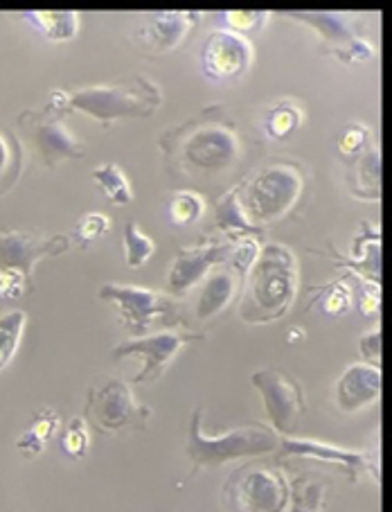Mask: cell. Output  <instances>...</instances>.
<instances>
[{
  "instance_id": "6da1fadb",
  "label": "cell",
  "mask_w": 392,
  "mask_h": 512,
  "mask_svg": "<svg viewBox=\"0 0 392 512\" xmlns=\"http://www.w3.org/2000/svg\"><path fill=\"white\" fill-rule=\"evenodd\" d=\"M298 291V260L284 244H264L246 273V294L239 319L246 323H271L282 319Z\"/></svg>"
},
{
  "instance_id": "7a4b0ae2",
  "label": "cell",
  "mask_w": 392,
  "mask_h": 512,
  "mask_svg": "<svg viewBox=\"0 0 392 512\" xmlns=\"http://www.w3.org/2000/svg\"><path fill=\"white\" fill-rule=\"evenodd\" d=\"M163 138L165 154L185 172H224L242 156V140L228 120H192Z\"/></svg>"
},
{
  "instance_id": "3957f363",
  "label": "cell",
  "mask_w": 392,
  "mask_h": 512,
  "mask_svg": "<svg viewBox=\"0 0 392 512\" xmlns=\"http://www.w3.org/2000/svg\"><path fill=\"white\" fill-rule=\"evenodd\" d=\"M163 104V93L154 79L129 75L113 84H93L68 91V109L82 111L102 125L124 118H149Z\"/></svg>"
},
{
  "instance_id": "277c9868",
  "label": "cell",
  "mask_w": 392,
  "mask_h": 512,
  "mask_svg": "<svg viewBox=\"0 0 392 512\" xmlns=\"http://www.w3.org/2000/svg\"><path fill=\"white\" fill-rule=\"evenodd\" d=\"M280 436L262 422H248L244 427L230 429L221 436H208L203 431V409L196 406L187 434V458L192 461V476L210 467L226 465L244 456L275 454Z\"/></svg>"
},
{
  "instance_id": "5b68a950",
  "label": "cell",
  "mask_w": 392,
  "mask_h": 512,
  "mask_svg": "<svg viewBox=\"0 0 392 512\" xmlns=\"http://www.w3.org/2000/svg\"><path fill=\"white\" fill-rule=\"evenodd\" d=\"M302 188H305V172L291 161L269 163L237 185V199L244 215L253 226L278 222L296 206Z\"/></svg>"
},
{
  "instance_id": "8992f818",
  "label": "cell",
  "mask_w": 392,
  "mask_h": 512,
  "mask_svg": "<svg viewBox=\"0 0 392 512\" xmlns=\"http://www.w3.org/2000/svg\"><path fill=\"white\" fill-rule=\"evenodd\" d=\"M151 409L138 402L131 386L120 377H106L88 388L84 420L97 434L113 436L122 431H147Z\"/></svg>"
},
{
  "instance_id": "52a82bcc",
  "label": "cell",
  "mask_w": 392,
  "mask_h": 512,
  "mask_svg": "<svg viewBox=\"0 0 392 512\" xmlns=\"http://www.w3.org/2000/svg\"><path fill=\"white\" fill-rule=\"evenodd\" d=\"M226 512H284L289 479L280 467L248 463L228 476L221 490Z\"/></svg>"
},
{
  "instance_id": "ba28073f",
  "label": "cell",
  "mask_w": 392,
  "mask_h": 512,
  "mask_svg": "<svg viewBox=\"0 0 392 512\" xmlns=\"http://www.w3.org/2000/svg\"><path fill=\"white\" fill-rule=\"evenodd\" d=\"M97 296L104 303H113L120 310L122 325L133 337H145L147 330L158 319L165 325H178V307L169 296L160 294L156 289L136 287V285H118V282H106L100 287Z\"/></svg>"
},
{
  "instance_id": "9c48e42d",
  "label": "cell",
  "mask_w": 392,
  "mask_h": 512,
  "mask_svg": "<svg viewBox=\"0 0 392 512\" xmlns=\"http://www.w3.org/2000/svg\"><path fill=\"white\" fill-rule=\"evenodd\" d=\"M280 16L309 25L318 34L320 48L341 64H365L374 57V46L361 37L354 25V14L347 12H280Z\"/></svg>"
},
{
  "instance_id": "30bf717a",
  "label": "cell",
  "mask_w": 392,
  "mask_h": 512,
  "mask_svg": "<svg viewBox=\"0 0 392 512\" xmlns=\"http://www.w3.org/2000/svg\"><path fill=\"white\" fill-rule=\"evenodd\" d=\"M253 386L260 391L264 400V411L271 420V429L278 436H293L305 416L307 402L298 379L284 373V370L262 368L251 375Z\"/></svg>"
},
{
  "instance_id": "8fae6325",
  "label": "cell",
  "mask_w": 392,
  "mask_h": 512,
  "mask_svg": "<svg viewBox=\"0 0 392 512\" xmlns=\"http://www.w3.org/2000/svg\"><path fill=\"white\" fill-rule=\"evenodd\" d=\"M201 332L190 330H176V328H163L154 334H145V337L129 339L115 346L111 350L113 359H127V357H140L142 368L140 373L133 377V384H151L165 373V368L172 364V359L190 343L203 341Z\"/></svg>"
},
{
  "instance_id": "7c38bea8",
  "label": "cell",
  "mask_w": 392,
  "mask_h": 512,
  "mask_svg": "<svg viewBox=\"0 0 392 512\" xmlns=\"http://www.w3.org/2000/svg\"><path fill=\"white\" fill-rule=\"evenodd\" d=\"M275 461L284 458H314V461L338 465L347 474L350 483H359L361 474H372L374 483H379V454L363 452V449H347L341 445L323 443V440H309L296 436H280Z\"/></svg>"
},
{
  "instance_id": "4fadbf2b",
  "label": "cell",
  "mask_w": 392,
  "mask_h": 512,
  "mask_svg": "<svg viewBox=\"0 0 392 512\" xmlns=\"http://www.w3.org/2000/svg\"><path fill=\"white\" fill-rule=\"evenodd\" d=\"M19 125L30 136L46 167H55L70 158H86V143L66 127L64 118L50 116L46 111H23Z\"/></svg>"
},
{
  "instance_id": "5bb4252c",
  "label": "cell",
  "mask_w": 392,
  "mask_h": 512,
  "mask_svg": "<svg viewBox=\"0 0 392 512\" xmlns=\"http://www.w3.org/2000/svg\"><path fill=\"white\" fill-rule=\"evenodd\" d=\"M70 249V235H41L37 231L0 233V269L21 273L32 285L34 264L43 258H55ZM34 287V285H32Z\"/></svg>"
},
{
  "instance_id": "9a60e30c",
  "label": "cell",
  "mask_w": 392,
  "mask_h": 512,
  "mask_svg": "<svg viewBox=\"0 0 392 512\" xmlns=\"http://www.w3.org/2000/svg\"><path fill=\"white\" fill-rule=\"evenodd\" d=\"M253 64V46L242 34L226 28L212 30L201 50L203 73L215 82H235Z\"/></svg>"
},
{
  "instance_id": "2e32d148",
  "label": "cell",
  "mask_w": 392,
  "mask_h": 512,
  "mask_svg": "<svg viewBox=\"0 0 392 512\" xmlns=\"http://www.w3.org/2000/svg\"><path fill=\"white\" fill-rule=\"evenodd\" d=\"M230 253V240H208L206 244H194L178 249L172 262V269L167 273V289L169 294L181 296L199 285L201 278L226 262Z\"/></svg>"
},
{
  "instance_id": "e0dca14e",
  "label": "cell",
  "mask_w": 392,
  "mask_h": 512,
  "mask_svg": "<svg viewBox=\"0 0 392 512\" xmlns=\"http://www.w3.org/2000/svg\"><path fill=\"white\" fill-rule=\"evenodd\" d=\"M199 19L196 12H149L140 16L133 41L151 55H165L181 46Z\"/></svg>"
},
{
  "instance_id": "ac0fdd59",
  "label": "cell",
  "mask_w": 392,
  "mask_h": 512,
  "mask_svg": "<svg viewBox=\"0 0 392 512\" xmlns=\"http://www.w3.org/2000/svg\"><path fill=\"white\" fill-rule=\"evenodd\" d=\"M336 406L343 413H356L381 397V368L352 364L343 370L334 388Z\"/></svg>"
},
{
  "instance_id": "d6986e66",
  "label": "cell",
  "mask_w": 392,
  "mask_h": 512,
  "mask_svg": "<svg viewBox=\"0 0 392 512\" xmlns=\"http://www.w3.org/2000/svg\"><path fill=\"white\" fill-rule=\"evenodd\" d=\"M237 294V273L228 267H215L212 269L206 282L199 291V298H196L194 316L199 321H208L212 316H217L226 310L230 300Z\"/></svg>"
},
{
  "instance_id": "ffe728a7",
  "label": "cell",
  "mask_w": 392,
  "mask_h": 512,
  "mask_svg": "<svg viewBox=\"0 0 392 512\" xmlns=\"http://www.w3.org/2000/svg\"><path fill=\"white\" fill-rule=\"evenodd\" d=\"M336 267H347L354 276L363 282H377L379 285V269H381V235L377 226L363 224V233L354 242V251L350 258L338 255Z\"/></svg>"
},
{
  "instance_id": "44dd1931",
  "label": "cell",
  "mask_w": 392,
  "mask_h": 512,
  "mask_svg": "<svg viewBox=\"0 0 392 512\" xmlns=\"http://www.w3.org/2000/svg\"><path fill=\"white\" fill-rule=\"evenodd\" d=\"M59 429V413L55 409H41L39 413H34L30 427L23 431L19 440H16V449H19L25 458H37L39 454H43V449H46L52 438H55Z\"/></svg>"
},
{
  "instance_id": "7402d4cb",
  "label": "cell",
  "mask_w": 392,
  "mask_h": 512,
  "mask_svg": "<svg viewBox=\"0 0 392 512\" xmlns=\"http://www.w3.org/2000/svg\"><path fill=\"white\" fill-rule=\"evenodd\" d=\"M21 19L50 41H70L79 34L77 12H23Z\"/></svg>"
},
{
  "instance_id": "603a6c76",
  "label": "cell",
  "mask_w": 392,
  "mask_h": 512,
  "mask_svg": "<svg viewBox=\"0 0 392 512\" xmlns=\"http://www.w3.org/2000/svg\"><path fill=\"white\" fill-rule=\"evenodd\" d=\"M329 483L316 476L300 474L289 481V512H323Z\"/></svg>"
},
{
  "instance_id": "cb8c5ba5",
  "label": "cell",
  "mask_w": 392,
  "mask_h": 512,
  "mask_svg": "<svg viewBox=\"0 0 392 512\" xmlns=\"http://www.w3.org/2000/svg\"><path fill=\"white\" fill-rule=\"evenodd\" d=\"M302 120H305V111L296 100H280L266 111L264 131L273 140H287L300 129Z\"/></svg>"
},
{
  "instance_id": "d4e9b609",
  "label": "cell",
  "mask_w": 392,
  "mask_h": 512,
  "mask_svg": "<svg viewBox=\"0 0 392 512\" xmlns=\"http://www.w3.org/2000/svg\"><path fill=\"white\" fill-rule=\"evenodd\" d=\"M215 222H217L219 231L230 235V237L262 235V231H257V226L248 222V217L244 215V210H242V206H239V199H237V190L226 192L224 197L217 201Z\"/></svg>"
},
{
  "instance_id": "484cf974",
  "label": "cell",
  "mask_w": 392,
  "mask_h": 512,
  "mask_svg": "<svg viewBox=\"0 0 392 512\" xmlns=\"http://www.w3.org/2000/svg\"><path fill=\"white\" fill-rule=\"evenodd\" d=\"M93 181L100 185L104 197L109 199L113 206H129L133 201V188L131 181L120 165L104 163L93 170Z\"/></svg>"
},
{
  "instance_id": "4316f807",
  "label": "cell",
  "mask_w": 392,
  "mask_h": 512,
  "mask_svg": "<svg viewBox=\"0 0 392 512\" xmlns=\"http://www.w3.org/2000/svg\"><path fill=\"white\" fill-rule=\"evenodd\" d=\"M25 323H28V314L21 310L5 312L0 316V373L12 364L16 352H19Z\"/></svg>"
},
{
  "instance_id": "83f0119b",
  "label": "cell",
  "mask_w": 392,
  "mask_h": 512,
  "mask_svg": "<svg viewBox=\"0 0 392 512\" xmlns=\"http://www.w3.org/2000/svg\"><path fill=\"white\" fill-rule=\"evenodd\" d=\"M167 210L169 219H172L176 226H190L194 222H199L203 213H206V199L194 190H178L172 194V199H169Z\"/></svg>"
},
{
  "instance_id": "f1b7e54d",
  "label": "cell",
  "mask_w": 392,
  "mask_h": 512,
  "mask_svg": "<svg viewBox=\"0 0 392 512\" xmlns=\"http://www.w3.org/2000/svg\"><path fill=\"white\" fill-rule=\"evenodd\" d=\"M122 244H124V260H127L131 269H140L142 264L156 253V242L140 231L138 222L124 224Z\"/></svg>"
},
{
  "instance_id": "f546056e",
  "label": "cell",
  "mask_w": 392,
  "mask_h": 512,
  "mask_svg": "<svg viewBox=\"0 0 392 512\" xmlns=\"http://www.w3.org/2000/svg\"><path fill=\"white\" fill-rule=\"evenodd\" d=\"M260 237L262 235H239L230 240V253L226 258V264L235 273H239V280L246 278L248 269L253 267L257 253L262 249Z\"/></svg>"
},
{
  "instance_id": "4dcf8cb0",
  "label": "cell",
  "mask_w": 392,
  "mask_h": 512,
  "mask_svg": "<svg viewBox=\"0 0 392 512\" xmlns=\"http://www.w3.org/2000/svg\"><path fill=\"white\" fill-rule=\"evenodd\" d=\"M61 449L70 458H84L91 449V427L84 418H73L61 434Z\"/></svg>"
},
{
  "instance_id": "1f68e13d",
  "label": "cell",
  "mask_w": 392,
  "mask_h": 512,
  "mask_svg": "<svg viewBox=\"0 0 392 512\" xmlns=\"http://www.w3.org/2000/svg\"><path fill=\"white\" fill-rule=\"evenodd\" d=\"M356 179L361 181L365 192H370L372 199H379V181H381V158L379 147L372 145L359 156L356 163Z\"/></svg>"
},
{
  "instance_id": "d6a6232c",
  "label": "cell",
  "mask_w": 392,
  "mask_h": 512,
  "mask_svg": "<svg viewBox=\"0 0 392 512\" xmlns=\"http://www.w3.org/2000/svg\"><path fill=\"white\" fill-rule=\"evenodd\" d=\"M109 231H111V219L104 213H86L82 219H79L70 237H75L82 249H88V246L97 240H102Z\"/></svg>"
},
{
  "instance_id": "836d02e7",
  "label": "cell",
  "mask_w": 392,
  "mask_h": 512,
  "mask_svg": "<svg viewBox=\"0 0 392 512\" xmlns=\"http://www.w3.org/2000/svg\"><path fill=\"white\" fill-rule=\"evenodd\" d=\"M368 140L370 127L363 125V122H352V125H347L341 134H338V154L345 158H359L365 149H368Z\"/></svg>"
},
{
  "instance_id": "e575fe53",
  "label": "cell",
  "mask_w": 392,
  "mask_h": 512,
  "mask_svg": "<svg viewBox=\"0 0 392 512\" xmlns=\"http://www.w3.org/2000/svg\"><path fill=\"white\" fill-rule=\"evenodd\" d=\"M323 312L329 316H343L352 305V287L345 280L329 282L323 287V296L318 298Z\"/></svg>"
},
{
  "instance_id": "d590c367",
  "label": "cell",
  "mask_w": 392,
  "mask_h": 512,
  "mask_svg": "<svg viewBox=\"0 0 392 512\" xmlns=\"http://www.w3.org/2000/svg\"><path fill=\"white\" fill-rule=\"evenodd\" d=\"M269 12H226L221 14L219 19L224 23V28L237 34H257L260 32L266 21H269Z\"/></svg>"
},
{
  "instance_id": "8d00e7d4",
  "label": "cell",
  "mask_w": 392,
  "mask_h": 512,
  "mask_svg": "<svg viewBox=\"0 0 392 512\" xmlns=\"http://www.w3.org/2000/svg\"><path fill=\"white\" fill-rule=\"evenodd\" d=\"M356 303H359V312L363 316L377 319L381 312V285H377V282H363Z\"/></svg>"
},
{
  "instance_id": "74e56055",
  "label": "cell",
  "mask_w": 392,
  "mask_h": 512,
  "mask_svg": "<svg viewBox=\"0 0 392 512\" xmlns=\"http://www.w3.org/2000/svg\"><path fill=\"white\" fill-rule=\"evenodd\" d=\"M34 287L25 282V278L21 273L14 271H3L0 269V300H14L23 294H28Z\"/></svg>"
},
{
  "instance_id": "f35d334b",
  "label": "cell",
  "mask_w": 392,
  "mask_h": 512,
  "mask_svg": "<svg viewBox=\"0 0 392 512\" xmlns=\"http://www.w3.org/2000/svg\"><path fill=\"white\" fill-rule=\"evenodd\" d=\"M359 352L365 359L363 364H370V366H377V368L381 366V332H379V328L361 334Z\"/></svg>"
},
{
  "instance_id": "ab89813d",
  "label": "cell",
  "mask_w": 392,
  "mask_h": 512,
  "mask_svg": "<svg viewBox=\"0 0 392 512\" xmlns=\"http://www.w3.org/2000/svg\"><path fill=\"white\" fill-rule=\"evenodd\" d=\"M14 163V149L12 143L7 140L3 134H0V179L10 172V167Z\"/></svg>"
}]
</instances>
